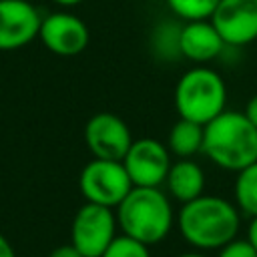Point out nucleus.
<instances>
[{"label": "nucleus", "instance_id": "nucleus-12", "mask_svg": "<svg viewBox=\"0 0 257 257\" xmlns=\"http://www.w3.org/2000/svg\"><path fill=\"white\" fill-rule=\"evenodd\" d=\"M225 46V40L209 18L189 20L179 28V54L191 62H211L223 52Z\"/></svg>", "mask_w": 257, "mask_h": 257}, {"label": "nucleus", "instance_id": "nucleus-1", "mask_svg": "<svg viewBox=\"0 0 257 257\" xmlns=\"http://www.w3.org/2000/svg\"><path fill=\"white\" fill-rule=\"evenodd\" d=\"M181 237L197 249H221L233 241L241 227V211L235 203L217 197L201 195L183 203L177 215Z\"/></svg>", "mask_w": 257, "mask_h": 257}, {"label": "nucleus", "instance_id": "nucleus-4", "mask_svg": "<svg viewBox=\"0 0 257 257\" xmlns=\"http://www.w3.org/2000/svg\"><path fill=\"white\" fill-rule=\"evenodd\" d=\"M227 86L219 72L207 66L187 70L175 86V108L181 118L207 124L225 110Z\"/></svg>", "mask_w": 257, "mask_h": 257}, {"label": "nucleus", "instance_id": "nucleus-23", "mask_svg": "<svg viewBox=\"0 0 257 257\" xmlns=\"http://www.w3.org/2000/svg\"><path fill=\"white\" fill-rule=\"evenodd\" d=\"M52 2H56V4H60V6H76V4H80V2H84V0H52Z\"/></svg>", "mask_w": 257, "mask_h": 257}, {"label": "nucleus", "instance_id": "nucleus-15", "mask_svg": "<svg viewBox=\"0 0 257 257\" xmlns=\"http://www.w3.org/2000/svg\"><path fill=\"white\" fill-rule=\"evenodd\" d=\"M233 195L235 205L241 213L257 217V161L237 173Z\"/></svg>", "mask_w": 257, "mask_h": 257}, {"label": "nucleus", "instance_id": "nucleus-6", "mask_svg": "<svg viewBox=\"0 0 257 257\" xmlns=\"http://www.w3.org/2000/svg\"><path fill=\"white\" fill-rule=\"evenodd\" d=\"M116 215L110 207L84 203L72 219L70 243L82 257H100L116 237Z\"/></svg>", "mask_w": 257, "mask_h": 257}, {"label": "nucleus", "instance_id": "nucleus-24", "mask_svg": "<svg viewBox=\"0 0 257 257\" xmlns=\"http://www.w3.org/2000/svg\"><path fill=\"white\" fill-rule=\"evenodd\" d=\"M177 257H209V255H205V253H197V251H191V253H181V255H177Z\"/></svg>", "mask_w": 257, "mask_h": 257}, {"label": "nucleus", "instance_id": "nucleus-7", "mask_svg": "<svg viewBox=\"0 0 257 257\" xmlns=\"http://www.w3.org/2000/svg\"><path fill=\"white\" fill-rule=\"evenodd\" d=\"M171 163L173 161H171L169 149L153 137L133 141L131 149L122 157V165L128 173L133 187H161V185H165Z\"/></svg>", "mask_w": 257, "mask_h": 257}, {"label": "nucleus", "instance_id": "nucleus-13", "mask_svg": "<svg viewBox=\"0 0 257 257\" xmlns=\"http://www.w3.org/2000/svg\"><path fill=\"white\" fill-rule=\"evenodd\" d=\"M165 185L169 195L183 205L203 195L205 173L193 159H177L175 163H171Z\"/></svg>", "mask_w": 257, "mask_h": 257}, {"label": "nucleus", "instance_id": "nucleus-10", "mask_svg": "<svg viewBox=\"0 0 257 257\" xmlns=\"http://www.w3.org/2000/svg\"><path fill=\"white\" fill-rule=\"evenodd\" d=\"M38 38L56 56H76L88 44V26L70 12H54L42 18Z\"/></svg>", "mask_w": 257, "mask_h": 257}, {"label": "nucleus", "instance_id": "nucleus-3", "mask_svg": "<svg viewBox=\"0 0 257 257\" xmlns=\"http://www.w3.org/2000/svg\"><path fill=\"white\" fill-rule=\"evenodd\" d=\"M203 153L217 167L239 173L257 161V126L245 112L223 110L205 124Z\"/></svg>", "mask_w": 257, "mask_h": 257}, {"label": "nucleus", "instance_id": "nucleus-18", "mask_svg": "<svg viewBox=\"0 0 257 257\" xmlns=\"http://www.w3.org/2000/svg\"><path fill=\"white\" fill-rule=\"evenodd\" d=\"M217 257H257V251L253 249V245L247 239H233L227 245H223L219 249Z\"/></svg>", "mask_w": 257, "mask_h": 257}, {"label": "nucleus", "instance_id": "nucleus-9", "mask_svg": "<svg viewBox=\"0 0 257 257\" xmlns=\"http://www.w3.org/2000/svg\"><path fill=\"white\" fill-rule=\"evenodd\" d=\"M209 20L229 46L257 40V0H221Z\"/></svg>", "mask_w": 257, "mask_h": 257}, {"label": "nucleus", "instance_id": "nucleus-21", "mask_svg": "<svg viewBox=\"0 0 257 257\" xmlns=\"http://www.w3.org/2000/svg\"><path fill=\"white\" fill-rule=\"evenodd\" d=\"M247 241L253 245V249L257 251V217H251V223L247 227Z\"/></svg>", "mask_w": 257, "mask_h": 257}, {"label": "nucleus", "instance_id": "nucleus-5", "mask_svg": "<svg viewBox=\"0 0 257 257\" xmlns=\"http://www.w3.org/2000/svg\"><path fill=\"white\" fill-rule=\"evenodd\" d=\"M78 189L86 203H96L102 207L116 209V205L133 189L128 173L122 161L96 159L84 165L78 177Z\"/></svg>", "mask_w": 257, "mask_h": 257}, {"label": "nucleus", "instance_id": "nucleus-20", "mask_svg": "<svg viewBox=\"0 0 257 257\" xmlns=\"http://www.w3.org/2000/svg\"><path fill=\"white\" fill-rule=\"evenodd\" d=\"M245 116L257 126V94H253L249 100H247V106H245Z\"/></svg>", "mask_w": 257, "mask_h": 257}, {"label": "nucleus", "instance_id": "nucleus-11", "mask_svg": "<svg viewBox=\"0 0 257 257\" xmlns=\"http://www.w3.org/2000/svg\"><path fill=\"white\" fill-rule=\"evenodd\" d=\"M40 12L28 0H0V50L30 44L40 32Z\"/></svg>", "mask_w": 257, "mask_h": 257}, {"label": "nucleus", "instance_id": "nucleus-8", "mask_svg": "<svg viewBox=\"0 0 257 257\" xmlns=\"http://www.w3.org/2000/svg\"><path fill=\"white\" fill-rule=\"evenodd\" d=\"M84 141L92 157L122 161L135 139L120 116L112 112H98L90 116L84 126Z\"/></svg>", "mask_w": 257, "mask_h": 257}, {"label": "nucleus", "instance_id": "nucleus-2", "mask_svg": "<svg viewBox=\"0 0 257 257\" xmlns=\"http://www.w3.org/2000/svg\"><path fill=\"white\" fill-rule=\"evenodd\" d=\"M114 215L122 235L149 247L163 241L175 223L173 205L161 187H133L116 205Z\"/></svg>", "mask_w": 257, "mask_h": 257}, {"label": "nucleus", "instance_id": "nucleus-22", "mask_svg": "<svg viewBox=\"0 0 257 257\" xmlns=\"http://www.w3.org/2000/svg\"><path fill=\"white\" fill-rule=\"evenodd\" d=\"M0 257H16V253H14V249H12V245H10V241L0 233Z\"/></svg>", "mask_w": 257, "mask_h": 257}, {"label": "nucleus", "instance_id": "nucleus-17", "mask_svg": "<svg viewBox=\"0 0 257 257\" xmlns=\"http://www.w3.org/2000/svg\"><path fill=\"white\" fill-rule=\"evenodd\" d=\"M100 257H151V251L149 245L128 235H116Z\"/></svg>", "mask_w": 257, "mask_h": 257}, {"label": "nucleus", "instance_id": "nucleus-19", "mask_svg": "<svg viewBox=\"0 0 257 257\" xmlns=\"http://www.w3.org/2000/svg\"><path fill=\"white\" fill-rule=\"evenodd\" d=\"M48 257H82V253L72 243H66V245H58L56 249H52Z\"/></svg>", "mask_w": 257, "mask_h": 257}, {"label": "nucleus", "instance_id": "nucleus-14", "mask_svg": "<svg viewBox=\"0 0 257 257\" xmlns=\"http://www.w3.org/2000/svg\"><path fill=\"white\" fill-rule=\"evenodd\" d=\"M203 137H205V124L179 118L169 131L167 149L177 159H193V155L203 153Z\"/></svg>", "mask_w": 257, "mask_h": 257}, {"label": "nucleus", "instance_id": "nucleus-16", "mask_svg": "<svg viewBox=\"0 0 257 257\" xmlns=\"http://www.w3.org/2000/svg\"><path fill=\"white\" fill-rule=\"evenodd\" d=\"M165 2L177 18L189 22V20L211 18V14L215 12V8L221 0H165Z\"/></svg>", "mask_w": 257, "mask_h": 257}]
</instances>
